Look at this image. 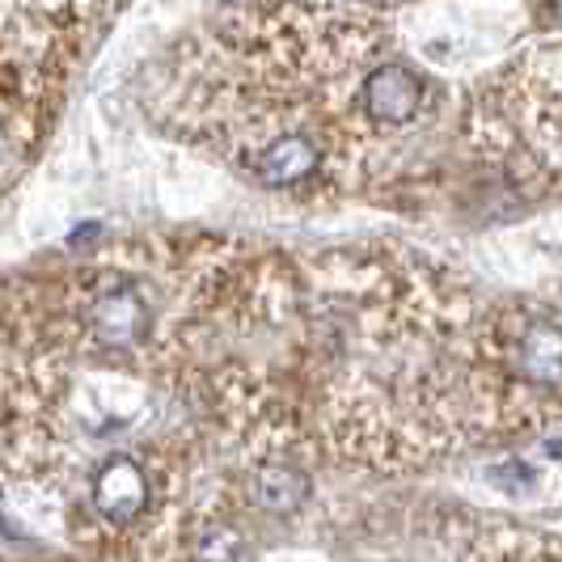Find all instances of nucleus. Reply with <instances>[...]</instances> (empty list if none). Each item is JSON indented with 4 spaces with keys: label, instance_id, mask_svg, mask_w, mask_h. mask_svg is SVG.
I'll list each match as a JSON object with an SVG mask.
<instances>
[{
    "label": "nucleus",
    "instance_id": "nucleus-1",
    "mask_svg": "<svg viewBox=\"0 0 562 562\" xmlns=\"http://www.w3.org/2000/svg\"><path fill=\"white\" fill-rule=\"evenodd\" d=\"M301 406L317 457L411 474L482 445V305L406 246L301 258Z\"/></svg>",
    "mask_w": 562,
    "mask_h": 562
},
{
    "label": "nucleus",
    "instance_id": "nucleus-2",
    "mask_svg": "<svg viewBox=\"0 0 562 562\" xmlns=\"http://www.w3.org/2000/svg\"><path fill=\"white\" fill-rule=\"evenodd\" d=\"M390 13L221 9L191 43L166 127L267 191L360 195L402 169L364 119V77L390 56Z\"/></svg>",
    "mask_w": 562,
    "mask_h": 562
},
{
    "label": "nucleus",
    "instance_id": "nucleus-3",
    "mask_svg": "<svg viewBox=\"0 0 562 562\" xmlns=\"http://www.w3.org/2000/svg\"><path fill=\"white\" fill-rule=\"evenodd\" d=\"M504 59L461 111L465 153L520 199L562 195V30Z\"/></svg>",
    "mask_w": 562,
    "mask_h": 562
},
{
    "label": "nucleus",
    "instance_id": "nucleus-4",
    "mask_svg": "<svg viewBox=\"0 0 562 562\" xmlns=\"http://www.w3.org/2000/svg\"><path fill=\"white\" fill-rule=\"evenodd\" d=\"M482 445L533 440L559 457L562 440V310L533 301L482 305L479 317Z\"/></svg>",
    "mask_w": 562,
    "mask_h": 562
},
{
    "label": "nucleus",
    "instance_id": "nucleus-5",
    "mask_svg": "<svg viewBox=\"0 0 562 562\" xmlns=\"http://www.w3.org/2000/svg\"><path fill=\"white\" fill-rule=\"evenodd\" d=\"M246 495L254 507L262 512H296V507L310 504L313 495V474H310V457H258L246 465Z\"/></svg>",
    "mask_w": 562,
    "mask_h": 562
}]
</instances>
